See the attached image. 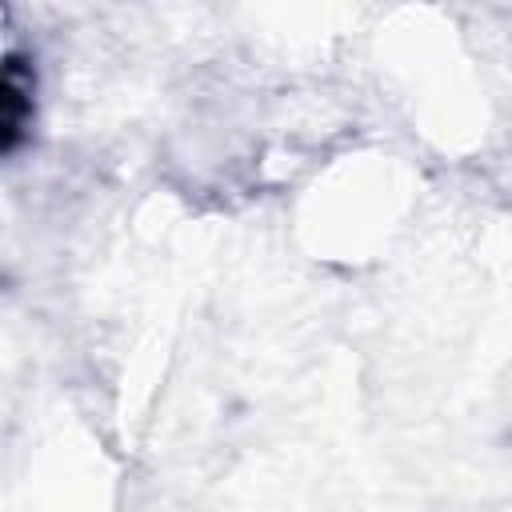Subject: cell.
<instances>
[{"label": "cell", "mask_w": 512, "mask_h": 512, "mask_svg": "<svg viewBox=\"0 0 512 512\" xmlns=\"http://www.w3.org/2000/svg\"><path fill=\"white\" fill-rule=\"evenodd\" d=\"M0 104H4V148H16L24 120L32 116V72L16 56H8V64H4Z\"/></svg>", "instance_id": "1"}]
</instances>
